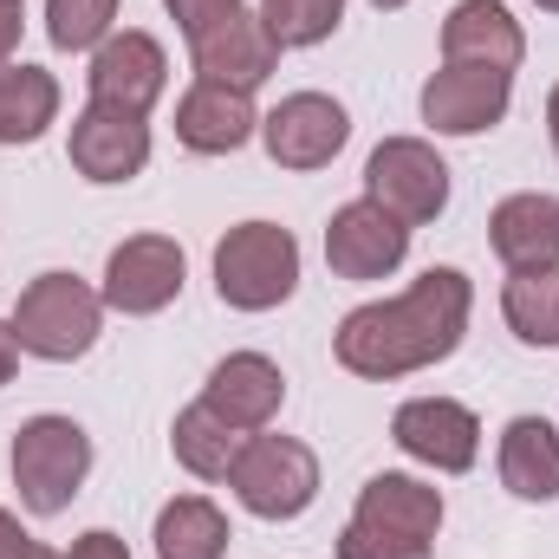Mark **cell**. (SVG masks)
Wrapping results in <instances>:
<instances>
[{
  "label": "cell",
  "mask_w": 559,
  "mask_h": 559,
  "mask_svg": "<svg viewBox=\"0 0 559 559\" xmlns=\"http://www.w3.org/2000/svg\"><path fill=\"white\" fill-rule=\"evenodd\" d=\"M202 404H209L222 423H235L241 436L274 429L280 411H286V371H280L267 352H228V358L209 365Z\"/></svg>",
  "instance_id": "15"
},
{
  "label": "cell",
  "mask_w": 559,
  "mask_h": 559,
  "mask_svg": "<svg viewBox=\"0 0 559 559\" xmlns=\"http://www.w3.org/2000/svg\"><path fill=\"white\" fill-rule=\"evenodd\" d=\"M105 293L92 280L66 274V267H46L20 286L7 325L20 338V358H39V365H79L98 338H105Z\"/></svg>",
  "instance_id": "2"
},
{
  "label": "cell",
  "mask_w": 559,
  "mask_h": 559,
  "mask_svg": "<svg viewBox=\"0 0 559 559\" xmlns=\"http://www.w3.org/2000/svg\"><path fill=\"white\" fill-rule=\"evenodd\" d=\"M495 475L514 501H559V429L547 417H508L495 442Z\"/></svg>",
  "instance_id": "20"
},
{
  "label": "cell",
  "mask_w": 559,
  "mask_h": 559,
  "mask_svg": "<svg viewBox=\"0 0 559 559\" xmlns=\"http://www.w3.org/2000/svg\"><path fill=\"white\" fill-rule=\"evenodd\" d=\"M352 143V111L332 92H286L274 111H261V150L274 169H332L338 150Z\"/></svg>",
  "instance_id": "9"
},
{
  "label": "cell",
  "mask_w": 559,
  "mask_h": 559,
  "mask_svg": "<svg viewBox=\"0 0 559 559\" xmlns=\"http://www.w3.org/2000/svg\"><path fill=\"white\" fill-rule=\"evenodd\" d=\"M20 559H66V554H52L46 540H33V547H26V554H20Z\"/></svg>",
  "instance_id": "34"
},
{
  "label": "cell",
  "mask_w": 559,
  "mask_h": 559,
  "mask_svg": "<svg viewBox=\"0 0 559 559\" xmlns=\"http://www.w3.org/2000/svg\"><path fill=\"white\" fill-rule=\"evenodd\" d=\"M521 59H527V26L514 20L508 0H455L442 13V66L521 72Z\"/></svg>",
  "instance_id": "18"
},
{
  "label": "cell",
  "mask_w": 559,
  "mask_h": 559,
  "mask_svg": "<svg viewBox=\"0 0 559 559\" xmlns=\"http://www.w3.org/2000/svg\"><path fill=\"white\" fill-rule=\"evenodd\" d=\"M254 13L267 20L280 52H312L345 26V0H254Z\"/></svg>",
  "instance_id": "25"
},
{
  "label": "cell",
  "mask_w": 559,
  "mask_h": 559,
  "mask_svg": "<svg viewBox=\"0 0 559 559\" xmlns=\"http://www.w3.org/2000/svg\"><path fill=\"white\" fill-rule=\"evenodd\" d=\"M547 143H554V150H559V85H554V92H547Z\"/></svg>",
  "instance_id": "33"
},
{
  "label": "cell",
  "mask_w": 559,
  "mask_h": 559,
  "mask_svg": "<svg viewBox=\"0 0 559 559\" xmlns=\"http://www.w3.org/2000/svg\"><path fill=\"white\" fill-rule=\"evenodd\" d=\"M411 235L417 228H404L391 209L358 195V202L332 209V222H325V267L338 280H352V286H378L411 261Z\"/></svg>",
  "instance_id": "11"
},
{
  "label": "cell",
  "mask_w": 559,
  "mask_h": 559,
  "mask_svg": "<svg viewBox=\"0 0 559 559\" xmlns=\"http://www.w3.org/2000/svg\"><path fill=\"white\" fill-rule=\"evenodd\" d=\"M163 7H169V20H176L182 39H189L195 26H209L215 13H228V7H241V0H163Z\"/></svg>",
  "instance_id": "29"
},
{
  "label": "cell",
  "mask_w": 559,
  "mask_h": 559,
  "mask_svg": "<svg viewBox=\"0 0 559 559\" xmlns=\"http://www.w3.org/2000/svg\"><path fill=\"white\" fill-rule=\"evenodd\" d=\"M468 319H475V280L462 267H429L391 299L352 306L332 332V358L365 384H397L449 365L468 338Z\"/></svg>",
  "instance_id": "1"
},
{
  "label": "cell",
  "mask_w": 559,
  "mask_h": 559,
  "mask_svg": "<svg viewBox=\"0 0 559 559\" xmlns=\"http://www.w3.org/2000/svg\"><path fill=\"white\" fill-rule=\"evenodd\" d=\"M501 319L521 345L534 352H554L559 345V267L547 274H508L501 286Z\"/></svg>",
  "instance_id": "24"
},
{
  "label": "cell",
  "mask_w": 559,
  "mask_h": 559,
  "mask_svg": "<svg viewBox=\"0 0 559 559\" xmlns=\"http://www.w3.org/2000/svg\"><path fill=\"white\" fill-rule=\"evenodd\" d=\"M371 7H378V13H404L411 0H371Z\"/></svg>",
  "instance_id": "35"
},
{
  "label": "cell",
  "mask_w": 559,
  "mask_h": 559,
  "mask_svg": "<svg viewBox=\"0 0 559 559\" xmlns=\"http://www.w3.org/2000/svg\"><path fill=\"white\" fill-rule=\"evenodd\" d=\"M228 488H235V501L254 514V521H299L312 501H319V455H312V442H299V436H280V429H254L248 442H241V455H235V468H228Z\"/></svg>",
  "instance_id": "5"
},
{
  "label": "cell",
  "mask_w": 559,
  "mask_h": 559,
  "mask_svg": "<svg viewBox=\"0 0 559 559\" xmlns=\"http://www.w3.org/2000/svg\"><path fill=\"white\" fill-rule=\"evenodd\" d=\"M59 105H66V92L46 66H26V59L0 66V143L7 150L46 138L59 124Z\"/></svg>",
  "instance_id": "21"
},
{
  "label": "cell",
  "mask_w": 559,
  "mask_h": 559,
  "mask_svg": "<svg viewBox=\"0 0 559 559\" xmlns=\"http://www.w3.org/2000/svg\"><path fill=\"white\" fill-rule=\"evenodd\" d=\"M261 138V105L254 92H228V85H209L195 79L182 98H176V143L189 156H235Z\"/></svg>",
  "instance_id": "17"
},
{
  "label": "cell",
  "mask_w": 559,
  "mask_h": 559,
  "mask_svg": "<svg viewBox=\"0 0 559 559\" xmlns=\"http://www.w3.org/2000/svg\"><path fill=\"white\" fill-rule=\"evenodd\" d=\"M449 163L429 138H384L365 156V195L391 209L404 228H429L449 209Z\"/></svg>",
  "instance_id": "6"
},
{
  "label": "cell",
  "mask_w": 559,
  "mask_h": 559,
  "mask_svg": "<svg viewBox=\"0 0 559 559\" xmlns=\"http://www.w3.org/2000/svg\"><path fill=\"white\" fill-rule=\"evenodd\" d=\"M85 92L92 105H118V111H138L150 118L169 92V52L156 33L143 26H118L92 59H85Z\"/></svg>",
  "instance_id": "14"
},
{
  "label": "cell",
  "mask_w": 559,
  "mask_h": 559,
  "mask_svg": "<svg viewBox=\"0 0 559 559\" xmlns=\"http://www.w3.org/2000/svg\"><path fill=\"white\" fill-rule=\"evenodd\" d=\"M391 442L429 475H468L481 462V417L462 397H404L391 411Z\"/></svg>",
  "instance_id": "13"
},
{
  "label": "cell",
  "mask_w": 559,
  "mask_h": 559,
  "mask_svg": "<svg viewBox=\"0 0 559 559\" xmlns=\"http://www.w3.org/2000/svg\"><path fill=\"white\" fill-rule=\"evenodd\" d=\"M352 521L378 527V534H397V540H417V547H436L442 521H449V501L436 481L423 475H404V468H378L358 501H352Z\"/></svg>",
  "instance_id": "16"
},
{
  "label": "cell",
  "mask_w": 559,
  "mask_h": 559,
  "mask_svg": "<svg viewBox=\"0 0 559 559\" xmlns=\"http://www.w3.org/2000/svg\"><path fill=\"white\" fill-rule=\"evenodd\" d=\"M417 111L436 138H481L514 111V72L495 66H436L417 92Z\"/></svg>",
  "instance_id": "12"
},
{
  "label": "cell",
  "mask_w": 559,
  "mask_h": 559,
  "mask_svg": "<svg viewBox=\"0 0 559 559\" xmlns=\"http://www.w3.org/2000/svg\"><path fill=\"white\" fill-rule=\"evenodd\" d=\"M118 7L124 0H46V39L59 52H98L118 33Z\"/></svg>",
  "instance_id": "26"
},
{
  "label": "cell",
  "mask_w": 559,
  "mask_h": 559,
  "mask_svg": "<svg viewBox=\"0 0 559 559\" xmlns=\"http://www.w3.org/2000/svg\"><path fill=\"white\" fill-rule=\"evenodd\" d=\"M228 514L209 501V495H176L156 508V527H150V547L156 559H228Z\"/></svg>",
  "instance_id": "22"
},
{
  "label": "cell",
  "mask_w": 559,
  "mask_h": 559,
  "mask_svg": "<svg viewBox=\"0 0 559 559\" xmlns=\"http://www.w3.org/2000/svg\"><path fill=\"white\" fill-rule=\"evenodd\" d=\"M20 33H26V0H0V66H13Z\"/></svg>",
  "instance_id": "30"
},
{
  "label": "cell",
  "mask_w": 559,
  "mask_h": 559,
  "mask_svg": "<svg viewBox=\"0 0 559 559\" xmlns=\"http://www.w3.org/2000/svg\"><path fill=\"white\" fill-rule=\"evenodd\" d=\"M26 547H33V534L20 527V514H13V508H0V559H20Z\"/></svg>",
  "instance_id": "31"
},
{
  "label": "cell",
  "mask_w": 559,
  "mask_h": 559,
  "mask_svg": "<svg viewBox=\"0 0 559 559\" xmlns=\"http://www.w3.org/2000/svg\"><path fill=\"white\" fill-rule=\"evenodd\" d=\"M332 559H436V547L397 540V534H378V527H365V521H345L338 540H332Z\"/></svg>",
  "instance_id": "27"
},
{
  "label": "cell",
  "mask_w": 559,
  "mask_h": 559,
  "mask_svg": "<svg viewBox=\"0 0 559 559\" xmlns=\"http://www.w3.org/2000/svg\"><path fill=\"white\" fill-rule=\"evenodd\" d=\"M241 442H248V436H241L235 423H222L202 397H195L189 411H176V423H169V455H176V468H189L195 481H228Z\"/></svg>",
  "instance_id": "23"
},
{
  "label": "cell",
  "mask_w": 559,
  "mask_h": 559,
  "mask_svg": "<svg viewBox=\"0 0 559 559\" xmlns=\"http://www.w3.org/2000/svg\"><path fill=\"white\" fill-rule=\"evenodd\" d=\"M488 248L508 274H547L559 267V195L547 189H521L501 195L488 215Z\"/></svg>",
  "instance_id": "19"
},
{
  "label": "cell",
  "mask_w": 559,
  "mask_h": 559,
  "mask_svg": "<svg viewBox=\"0 0 559 559\" xmlns=\"http://www.w3.org/2000/svg\"><path fill=\"white\" fill-rule=\"evenodd\" d=\"M189 286V254L176 235H131L105 254V312H124V319H156L182 299Z\"/></svg>",
  "instance_id": "7"
},
{
  "label": "cell",
  "mask_w": 559,
  "mask_h": 559,
  "mask_svg": "<svg viewBox=\"0 0 559 559\" xmlns=\"http://www.w3.org/2000/svg\"><path fill=\"white\" fill-rule=\"evenodd\" d=\"M66 559H131V547H124V534H111V527H85V534L66 547Z\"/></svg>",
  "instance_id": "28"
},
{
  "label": "cell",
  "mask_w": 559,
  "mask_h": 559,
  "mask_svg": "<svg viewBox=\"0 0 559 559\" xmlns=\"http://www.w3.org/2000/svg\"><path fill=\"white\" fill-rule=\"evenodd\" d=\"M7 468H13V488H20V508L33 521H52L79 501V488L92 481V436L79 417H59V411H39L13 429V449H7Z\"/></svg>",
  "instance_id": "3"
},
{
  "label": "cell",
  "mask_w": 559,
  "mask_h": 559,
  "mask_svg": "<svg viewBox=\"0 0 559 559\" xmlns=\"http://www.w3.org/2000/svg\"><path fill=\"white\" fill-rule=\"evenodd\" d=\"M189 66H195V79H209V85L261 92L280 72V39L267 33V20L241 0V7H228V13H215L209 26L189 33Z\"/></svg>",
  "instance_id": "8"
},
{
  "label": "cell",
  "mask_w": 559,
  "mask_h": 559,
  "mask_svg": "<svg viewBox=\"0 0 559 559\" xmlns=\"http://www.w3.org/2000/svg\"><path fill=\"white\" fill-rule=\"evenodd\" d=\"M13 371H20V338H13V325L0 319V391L13 384Z\"/></svg>",
  "instance_id": "32"
},
{
  "label": "cell",
  "mask_w": 559,
  "mask_h": 559,
  "mask_svg": "<svg viewBox=\"0 0 559 559\" xmlns=\"http://www.w3.org/2000/svg\"><path fill=\"white\" fill-rule=\"evenodd\" d=\"M299 241L280 222H235L215 241V299L228 312H274L299 293Z\"/></svg>",
  "instance_id": "4"
},
{
  "label": "cell",
  "mask_w": 559,
  "mask_h": 559,
  "mask_svg": "<svg viewBox=\"0 0 559 559\" xmlns=\"http://www.w3.org/2000/svg\"><path fill=\"white\" fill-rule=\"evenodd\" d=\"M534 7H540V13H559V0H534Z\"/></svg>",
  "instance_id": "36"
},
{
  "label": "cell",
  "mask_w": 559,
  "mask_h": 559,
  "mask_svg": "<svg viewBox=\"0 0 559 559\" xmlns=\"http://www.w3.org/2000/svg\"><path fill=\"white\" fill-rule=\"evenodd\" d=\"M66 156H72V169H79L92 189H124V182H138L143 169H150L156 138H150V118L85 98V111H79L72 131H66Z\"/></svg>",
  "instance_id": "10"
}]
</instances>
